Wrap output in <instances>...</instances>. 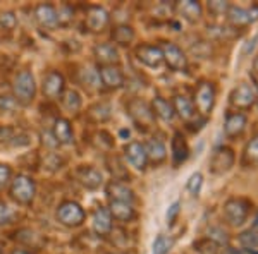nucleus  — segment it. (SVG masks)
Segmentation results:
<instances>
[{
  "label": "nucleus",
  "instance_id": "47",
  "mask_svg": "<svg viewBox=\"0 0 258 254\" xmlns=\"http://www.w3.org/2000/svg\"><path fill=\"white\" fill-rule=\"evenodd\" d=\"M248 18H249V23H255L258 19V6H253L251 9H248Z\"/></svg>",
  "mask_w": 258,
  "mask_h": 254
},
{
  "label": "nucleus",
  "instance_id": "14",
  "mask_svg": "<svg viewBox=\"0 0 258 254\" xmlns=\"http://www.w3.org/2000/svg\"><path fill=\"white\" fill-rule=\"evenodd\" d=\"M76 179H78V182H80L83 187H86V189H90V191L98 189V187L102 186V182H103L102 172L95 168V166H91V165L78 166Z\"/></svg>",
  "mask_w": 258,
  "mask_h": 254
},
{
  "label": "nucleus",
  "instance_id": "16",
  "mask_svg": "<svg viewBox=\"0 0 258 254\" xmlns=\"http://www.w3.org/2000/svg\"><path fill=\"white\" fill-rule=\"evenodd\" d=\"M105 194L109 198V201H117V203H135V193H133L124 182L119 181H110L105 186Z\"/></svg>",
  "mask_w": 258,
  "mask_h": 254
},
{
  "label": "nucleus",
  "instance_id": "21",
  "mask_svg": "<svg viewBox=\"0 0 258 254\" xmlns=\"http://www.w3.org/2000/svg\"><path fill=\"white\" fill-rule=\"evenodd\" d=\"M170 153H172L174 165H181L188 160L189 148H188V143H186L184 136H182L181 132H176V134L172 136V141H170Z\"/></svg>",
  "mask_w": 258,
  "mask_h": 254
},
{
  "label": "nucleus",
  "instance_id": "23",
  "mask_svg": "<svg viewBox=\"0 0 258 254\" xmlns=\"http://www.w3.org/2000/svg\"><path fill=\"white\" fill-rule=\"evenodd\" d=\"M244 127H246V115L239 114V112L229 114L226 117V122H224V132L229 137L239 136L244 131Z\"/></svg>",
  "mask_w": 258,
  "mask_h": 254
},
{
  "label": "nucleus",
  "instance_id": "19",
  "mask_svg": "<svg viewBox=\"0 0 258 254\" xmlns=\"http://www.w3.org/2000/svg\"><path fill=\"white\" fill-rule=\"evenodd\" d=\"M35 19L36 23L40 24L41 28H55L59 24V19H57V9L52 6V4H40V6L35 7Z\"/></svg>",
  "mask_w": 258,
  "mask_h": 254
},
{
  "label": "nucleus",
  "instance_id": "44",
  "mask_svg": "<svg viewBox=\"0 0 258 254\" xmlns=\"http://www.w3.org/2000/svg\"><path fill=\"white\" fill-rule=\"evenodd\" d=\"M16 100L12 97H0V112H12L16 108Z\"/></svg>",
  "mask_w": 258,
  "mask_h": 254
},
{
  "label": "nucleus",
  "instance_id": "27",
  "mask_svg": "<svg viewBox=\"0 0 258 254\" xmlns=\"http://www.w3.org/2000/svg\"><path fill=\"white\" fill-rule=\"evenodd\" d=\"M172 107H174V112H176L179 117H181L182 120H188V122L195 117V115H197V110H195L193 102L186 97H181V95L174 98Z\"/></svg>",
  "mask_w": 258,
  "mask_h": 254
},
{
  "label": "nucleus",
  "instance_id": "49",
  "mask_svg": "<svg viewBox=\"0 0 258 254\" xmlns=\"http://www.w3.org/2000/svg\"><path fill=\"white\" fill-rule=\"evenodd\" d=\"M253 67H255V72L258 74V57L255 59V64H253Z\"/></svg>",
  "mask_w": 258,
  "mask_h": 254
},
{
  "label": "nucleus",
  "instance_id": "51",
  "mask_svg": "<svg viewBox=\"0 0 258 254\" xmlns=\"http://www.w3.org/2000/svg\"><path fill=\"white\" fill-rule=\"evenodd\" d=\"M256 225H258V218H256Z\"/></svg>",
  "mask_w": 258,
  "mask_h": 254
},
{
  "label": "nucleus",
  "instance_id": "11",
  "mask_svg": "<svg viewBox=\"0 0 258 254\" xmlns=\"http://www.w3.org/2000/svg\"><path fill=\"white\" fill-rule=\"evenodd\" d=\"M162 55H164V62L169 65L172 70H184L186 65H188V60H186V55L177 45L174 43H164L162 45Z\"/></svg>",
  "mask_w": 258,
  "mask_h": 254
},
{
  "label": "nucleus",
  "instance_id": "4",
  "mask_svg": "<svg viewBox=\"0 0 258 254\" xmlns=\"http://www.w3.org/2000/svg\"><path fill=\"white\" fill-rule=\"evenodd\" d=\"M127 114L131 115V119L135 120V124L140 129H148L155 120V114H153L152 107L141 98H133L127 103Z\"/></svg>",
  "mask_w": 258,
  "mask_h": 254
},
{
  "label": "nucleus",
  "instance_id": "31",
  "mask_svg": "<svg viewBox=\"0 0 258 254\" xmlns=\"http://www.w3.org/2000/svg\"><path fill=\"white\" fill-rule=\"evenodd\" d=\"M112 40H114V43L117 45H129L133 40H135V31H133L131 26H126V24H120V26L114 28V31H112Z\"/></svg>",
  "mask_w": 258,
  "mask_h": 254
},
{
  "label": "nucleus",
  "instance_id": "5",
  "mask_svg": "<svg viewBox=\"0 0 258 254\" xmlns=\"http://www.w3.org/2000/svg\"><path fill=\"white\" fill-rule=\"evenodd\" d=\"M248 211H249V203L244 201L241 198H231L224 203V208H222V213H224V218H226L227 223L238 225L244 223V220L248 218Z\"/></svg>",
  "mask_w": 258,
  "mask_h": 254
},
{
  "label": "nucleus",
  "instance_id": "45",
  "mask_svg": "<svg viewBox=\"0 0 258 254\" xmlns=\"http://www.w3.org/2000/svg\"><path fill=\"white\" fill-rule=\"evenodd\" d=\"M209 9L214 12V14H224V12H227L229 6L226 2H220V0H214V2L209 4Z\"/></svg>",
  "mask_w": 258,
  "mask_h": 254
},
{
  "label": "nucleus",
  "instance_id": "2",
  "mask_svg": "<svg viewBox=\"0 0 258 254\" xmlns=\"http://www.w3.org/2000/svg\"><path fill=\"white\" fill-rule=\"evenodd\" d=\"M9 194L18 205L30 206L31 203L35 201V196H36L35 181L28 176H23V174H21V176H16L11 181Z\"/></svg>",
  "mask_w": 258,
  "mask_h": 254
},
{
  "label": "nucleus",
  "instance_id": "26",
  "mask_svg": "<svg viewBox=\"0 0 258 254\" xmlns=\"http://www.w3.org/2000/svg\"><path fill=\"white\" fill-rule=\"evenodd\" d=\"M152 110H153V114H155L157 117H160L162 120H165V122L172 120V119H174V115H176L172 103H170L169 100L162 98V97H155V98H153V102H152Z\"/></svg>",
  "mask_w": 258,
  "mask_h": 254
},
{
  "label": "nucleus",
  "instance_id": "13",
  "mask_svg": "<svg viewBox=\"0 0 258 254\" xmlns=\"http://www.w3.org/2000/svg\"><path fill=\"white\" fill-rule=\"evenodd\" d=\"M109 21H110V16L103 7H100V6L88 7V12H86V28H88L91 33L103 31L109 26Z\"/></svg>",
  "mask_w": 258,
  "mask_h": 254
},
{
  "label": "nucleus",
  "instance_id": "46",
  "mask_svg": "<svg viewBox=\"0 0 258 254\" xmlns=\"http://www.w3.org/2000/svg\"><path fill=\"white\" fill-rule=\"evenodd\" d=\"M256 41H258V36H253L251 40H248V41H246V45H244V48H243V53H244V55H248V53H251V52H253V48H255Z\"/></svg>",
  "mask_w": 258,
  "mask_h": 254
},
{
  "label": "nucleus",
  "instance_id": "15",
  "mask_svg": "<svg viewBox=\"0 0 258 254\" xmlns=\"http://www.w3.org/2000/svg\"><path fill=\"white\" fill-rule=\"evenodd\" d=\"M91 228L98 237H105L112 232V216L109 208L97 206L93 211V218H91Z\"/></svg>",
  "mask_w": 258,
  "mask_h": 254
},
{
  "label": "nucleus",
  "instance_id": "43",
  "mask_svg": "<svg viewBox=\"0 0 258 254\" xmlns=\"http://www.w3.org/2000/svg\"><path fill=\"white\" fill-rule=\"evenodd\" d=\"M57 19H59V24H69V21L73 19V9L69 6H64L57 11Z\"/></svg>",
  "mask_w": 258,
  "mask_h": 254
},
{
  "label": "nucleus",
  "instance_id": "35",
  "mask_svg": "<svg viewBox=\"0 0 258 254\" xmlns=\"http://www.w3.org/2000/svg\"><path fill=\"white\" fill-rule=\"evenodd\" d=\"M14 218H16L14 210H12L7 203H4L2 199H0V227L11 225L12 222H14Z\"/></svg>",
  "mask_w": 258,
  "mask_h": 254
},
{
  "label": "nucleus",
  "instance_id": "12",
  "mask_svg": "<svg viewBox=\"0 0 258 254\" xmlns=\"http://www.w3.org/2000/svg\"><path fill=\"white\" fill-rule=\"evenodd\" d=\"M136 59L147 67H160L164 62V55H162V48L157 45H140L136 48Z\"/></svg>",
  "mask_w": 258,
  "mask_h": 254
},
{
  "label": "nucleus",
  "instance_id": "7",
  "mask_svg": "<svg viewBox=\"0 0 258 254\" xmlns=\"http://www.w3.org/2000/svg\"><path fill=\"white\" fill-rule=\"evenodd\" d=\"M234 151L227 146H220L214 151V155L210 158V172L215 176L226 174L227 170H231V166L234 165Z\"/></svg>",
  "mask_w": 258,
  "mask_h": 254
},
{
  "label": "nucleus",
  "instance_id": "41",
  "mask_svg": "<svg viewBox=\"0 0 258 254\" xmlns=\"http://www.w3.org/2000/svg\"><path fill=\"white\" fill-rule=\"evenodd\" d=\"M12 181V170L9 165L0 163V191L6 189Z\"/></svg>",
  "mask_w": 258,
  "mask_h": 254
},
{
  "label": "nucleus",
  "instance_id": "6",
  "mask_svg": "<svg viewBox=\"0 0 258 254\" xmlns=\"http://www.w3.org/2000/svg\"><path fill=\"white\" fill-rule=\"evenodd\" d=\"M41 91L48 100H57L64 95L66 91V79L59 70H50L43 76L41 82Z\"/></svg>",
  "mask_w": 258,
  "mask_h": 254
},
{
  "label": "nucleus",
  "instance_id": "20",
  "mask_svg": "<svg viewBox=\"0 0 258 254\" xmlns=\"http://www.w3.org/2000/svg\"><path fill=\"white\" fill-rule=\"evenodd\" d=\"M52 136L53 139L57 141V144H73L74 141V134H73V127H71V122L68 119H57L53 122V129H52Z\"/></svg>",
  "mask_w": 258,
  "mask_h": 254
},
{
  "label": "nucleus",
  "instance_id": "3",
  "mask_svg": "<svg viewBox=\"0 0 258 254\" xmlns=\"http://www.w3.org/2000/svg\"><path fill=\"white\" fill-rule=\"evenodd\" d=\"M86 218L85 210L74 201H64L62 205L57 208V222L64 227L69 228H76L83 225Z\"/></svg>",
  "mask_w": 258,
  "mask_h": 254
},
{
  "label": "nucleus",
  "instance_id": "24",
  "mask_svg": "<svg viewBox=\"0 0 258 254\" xmlns=\"http://www.w3.org/2000/svg\"><path fill=\"white\" fill-rule=\"evenodd\" d=\"M109 211L112 220H117L120 223H127L135 218V208L129 203H117V201H110Z\"/></svg>",
  "mask_w": 258,
  "mask_h": 254
},
{
  "label": "nucleus",
  "instance_id": "42",
  "mask_svg": "<svg viewBox=\"0 0 258 254\" xmlns=\"http://www.w3.org/2000/svg\"><path fill=\"white\" fill-rule=\"evenodd\" d=\"M179 211H181V203L174 201L172 205L169 206L167 213H165V220H167V225H172L174 222H176L177 216H179Z\"/></svg>",
  "mask_w": 258,
  "mask_h": 254
},
{
  "label": "nucleus",
  "instance_id": "1",
  "mask_svg": "<svg viewBox=\"0 0 258 254\" xmlns=\"http://www.w3.org/2000/svg\"><path fill=\"white\" fill-rule=\"evenodd\" d=\"M12 91H14V100L16 103L23 107H28L33 103V100L36 97V81L35 76L30 70H21L16 74L14 84H12Z\"/></svg>",
  "mask_w": 258,
  "mask_h": 254
},
{
  "label": "nucleus",
  "instance_id": "10",
  "mask_svg": "<svg viewBox=\"0 0 258 254\" xmlns=\"http://www.w3.org/2000/svg\"><path fill=\"white\" fill-rule=\"evenodd\" d=\"M256 102L255 88L248 82H241L231 93V103L236 108H249Z\"/></svg>",
  "mask_w": 258,
  "mask_h": 254
},
{
  "label": "nucleus",
  "instance_id": "37",
  "mask_svg": "<svg viewBox=\"0 0 258 254\" xmlns=\"http://www.w3.org/2000/svg\"><path fill=\"white\" fill-rule=\"evenodd\" d=\"M195 247L200 254H217L219 252V245L210 239H202L198 242H195Z\"/></svg>",
  "mask_w": 258,
  "mask_h": 254
},
{
  "label": "nucleus",
  "instance_id": "9",
  "mask_svg": "<svg viewBox=\"0 0 258 254\" xmlns=\"http://www.w3.org/2000/svg\"><path fill=\"white\" fill-rule=\"evenodd\" d=\"M124 156H126L127 163L135 166L136 170H145L148 165V156L145 144H141L140 141H131L124 146Z\"/></svg>",
  "mask_w": 258,
  "mask_h": 254
},
{
  "label": "nucleus",
  "instance_id": "33",
  "mask_svg": "<svg viewBox=\"0 0 258 254\" xmlns=\"http://www.w3.org/2000/svg\"><path fill=\"white\" fill-rule=\"evenodd\" d=\"M239 244L243 245V247H246L248 251H255L258 247V232L255 230H244L243 234L239 235Z\"/></svg>",
  "mask_w": 258,
  "mask_h": 254
},
{
  "label": "nucleus",
  "instance_id": "32",
  "mask_svg": "<svg viewBox=\"0 0 258 254\" xmlns=\"http://www.w3.org/2000/svg\"><path fill=\"white\" fill-rule=\"evenodd\" d=\"M88 117L93 122H105L110 117V105L109 103H97L88 110Z\"/></svg>",
  "mask_w": 258,
  "mask_h": 254
},
{
  "label": "nucleus",
  "instance_id": "30",
  "mask_svg": "<svg viewBox=\"0 0 258 254\" xmlns=\"http://www.w3.org/2000/svg\"><path fill=\"white\" fill-rule=\"evenodd\" d=\"M80 81L83 86H86L88 90H98L102 86L100 81V74L98 70H95L93 67H85L80 74Z\"/></svg>",
  "mask_w": 258,
  "mask_h": 254
},
{
  "label": "nucleus",
  "instance_id": "36",
  "mask_svg": "<svg viewBox=\"0 0 258 254\" xmlns=\"http://www.w3.org/2000/svg\"><path fill=\"white\" fill-rule=\"evenodd\" d=\"M18 26V18L12 11H6L0 14V28L7 31H12L14 28Z\"/></svg>",
  "mask_w": 258,
  "mask_h": 254
},
{
  "label": "nucleus",
  "instance_id": "8",
  "mask_svg": "<svg viewBox=\"0 0 258 254\" xmlns=\"http://www.w3.org/2000/svg\"><path fill=\"white\" fill-rule=\"evenodd\" d=\"M195 102H197L198 110L203 114V117L207 119V115L212 114L215 105V88L212 82H202L195 95Z\"/></svg>",
  "mask_w": 258,
  "mask_h": 254
},
{
  "label": "nucleus",
  "instance_id": "48",
  "mask_svg": "<svg viewBox=\"0 0 258 254\" xmlns=\"http://www.w3.org/2000/svg\"><path fill=\"white\" fill-rule=\"evenodd\" d=\"M12 254H35V252H31V251H24V249H16Z\"/></svg>",
  "mask_w": 258,
  "mask_h": 254
},
{
  "label": "nucleus",
  "instance_id": "38",
  "mask_svg": "<svg viewBox=\"0 0 258 254\" xmlns=\"http://www.w3.org/2000/svg\"><path fill=\"white\" fill-rule=\"evenodd\" d=\"M202 186H203V176L200 172H197L189 177L188 184H186V189H188L193 196H198L200 191H202Z\"/></svg>",
  "mask_w": 258,
  "mask_h": 254
},
{
  "label": "nucleus",
  "instance_id": "34",
  "mask_svg": "<svg viewBox=\"0 0 258 254\" xmlns=\"http://www.w3.org/2000/svg\"><path fill=\"white\" fill-rule=\"evenodd\" d=\"M172 247V239L167 235H159L155 240H153L152 251L153 254H167Z\"/></svg>",
  "mask_w": 258,
  "mask_h": 254
},
{
  "label": "nucleus",
  "instance_id": "40",
  "mask_svg": "<svg viewBox=\"0 0 258 254\" xmlns=\"http://www.w3.org/2000/svg\"><path fill=\"white\" fill-rule=\"evenodd\" d=\"M209 239L214 240L217 245H222V244H227L229 242V237L222 228H210L209 230Z\"/></svg>",
  "mask_w": 258,
  "mask_h": 254
},
{
  "label": "nucleus",
  "instance_id": "25",
  "mask_svg": "<svg viewBox=\"0 0 258 254\" xmlns=\"http://www.w3.org/2000/svg\"><path fill=\"white\" fill-rule=\"evenodd\" d=\"M177 12L182 16L188 23H197V21L202 18V6L195 0H182V2H177Z\"/></svg>",
  "mask_w": 258,
  "mask_h": 254
},
{
  "label": "nucleus",
  "instance_id": "17",
  "mask_svg": "<svg viewBox=\"0 0 258 254\" xmlns=\"http://www.w3.org/2000/svg\"><path fill=\"white\" fill-rule=\"evenodd\" d=\"M93 55L102 67H107V65H117L120 62V55L119 50L114 43H100L93 48Z\"/></svg>",
  "mask_w": 258,
  "mask_h": 254
},
{
  "label": "nucleus",
  "instance_id": "18",
  "mask_svg": "<svg viewBox=\"0 0 258 254\" xmlns=\"http://www.w3.org/2000/svg\"><path fill=\"white\" fill-rule=\"evenodd\" d=\"M100 81L102 86L109 90H119L124 86V74L117 65H107V67H100Z\"/></svg>",
  "mask_w": 258,
  "mask_h": 254
},
{
  "label": "nucleus",
  "instance_id": "29",
  "mask_svg": "<svg viewBox=\"0 0 258 254\" xmlns=\"http://www.w3.org/2000/svg\"><path fill=\"white\" fill-rule=\"evenodd\" d=\"M62 100V107L66 108L68 112H78L83 105V100H81V95L78 93L76 90H68L64 91V95L60 97Z\"/></svg>",
  "mask_w": 258,
  "mask_h": 254
},
{
  "label": "nucleus",
  "instance_id": "22",
  "mask_svg": "<svg viewBox=\"0 0 258 254\" xmlns=\"http://www.w3.org/2000/svg\"><path fill=\"white\" fill-rule=\"evenodd\" d=\"M145 149H147L148 161H152L153 165L164 163L165 158H167V148H165L164 141L159 139V137H153V139H150L148 143L145 144Z\"/></svg>",
  "mask_w": 258,
  "mask_h": 254
},
{
  "label": "nucleus",
  "instance_id": "50",
  "mask_svg": "<svg viewBox=\"0 0 258 254\" xmlns=\"http://www.w3.org/2000/svg\"><path fill=\"white\" fill-rule=\"evenodd\" d=\"M249 254H258L256 251H249Z\"/></svg>",
  "mask_w": 258,
  "mask_h": 254
},
{
  "label": "nucleus",
  "instance_id": "28",
  "mask_svg": "<svg viewBox=\"0 0 258 254\" xmlns=\"http://www.w3.org/2000/svg\"><path fill=\"white\" fill-rule=\"evenodd\" d=\"M227 21L236 28H243L249 24V18H248V11L243 9V7H229L227 12Z\"/></svg>",
  "mask_w": 258,
  "mask_h": 254
},
{
  "label": "nucleus",
  "instance_id": "39",
  "mask_svg": "<svg viewBox=\"0 0 258 254\" xmlns=\"http://www.w3.org/2000/svg\"><path fill=\"white\" fill-rule=\"evenodd\" d=\"M244 156H246L249 161H253V163H258V136H255L246 144V149H244Z\"/></svg>",
  "mask_w": 258,
  "mask_h": 254
}]
</instances>
